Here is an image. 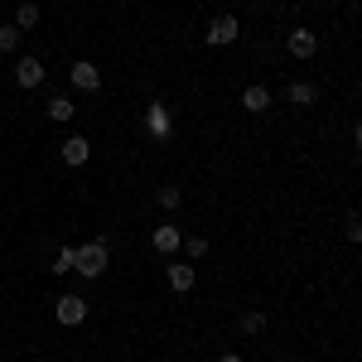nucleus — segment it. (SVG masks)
Instances as JSON below:
<instances>
[{"mask_svg":"<svg viewBox=\"0 0 362 362\" xmlns=\"http://www.w3.org/2000/svg\"><path fill=\"white\" fill-rule=\"evenodd\" d=\"M73 271H83L87 280H97L107 271V242H87V247L73 251Z\"/></svg>","mask_w":362,"mask_h":362,"instance_id":"obj_1","label":"nucleus"},{"mask_svg":"<svg viewBox=\"0 0 362 362\" xmlns=\"http://www.w3.org/2000/svg\"><path fill=\"white\" fill-rule=\"evenodd\" d=\"M54 314H58V324L73 329V324H83V319H87V300H83V295H63V300L54 305Z\"/></svg>","mask_w":362,"mask_h":362,"instance_id":"obj_2","label":"nucleus"},{"mask_svg":"<svg viewBox=\"0 0 362 362\" xmlns=\"http://www.w3.org/2000/svg\"><path fill=\"white\" fill-rule=\"evenodd\" d=\"M237 34H242L237 15H218V20L208 25V44H213V49H223V44H232V39H237Z\"/></svg>","mask_w":362,"mask_h":362,"instance_id":"obj_3","label":"nucleus"},{"mask_svg":"<svg viewBox=\"0 0 362 362\" xmlns=\"http://www.w3.org/2000/svg\"><path fill=\"white\" fill-rule=\"evenodd\" d=\"M68 78H73V87H78V92H97V87H102V68H97V63H73V73H68Z\"/></svg>","mask_w":362,"mask_h":362,"instance_id":"obj_4","label":"nucleus"},{"mask_svg":"<svg viewBox=\"0 0 362 362\" xmlns=\"http://www.w3.org/2000/svg\"><path fill=\"white\" fill-rule=\"evenodd\" d=\"M165 280H169L174 295H189V290H194V266H189V261H174V266L165 271Z\"/></svg>","mask_w":362,"mask_h":362,"instance_id":"obj_5","label":"nucleus"},{"mask_svg":"<svg viewBox=\"0 0 362 362\" xmlns=\"http://www.w3.org/2000/svg\"><path fill=\"white\" fill-rule=\"evenodd\" d=\"M285 49H290L295 58H314V49H319V39H314V29H290Z\"/></svg>","mask_w":362,"mask_h":362,"instance_id":"obj_6","label":"nucleus"},{"mask_svg":"<svg viewBox=\"0 0 362 362\" xmlns=\"http://www.w3.org/2000/svg\"><path fill=\"white\" fill-rule=\"evenodd\" d=\"M15 83L25 87V92H29V87H39V83H44V63H39V58H20V63H15Z\"/></svg>","mask_w":362,"mask_h":362,"instance_id":"obj_7","label":"nucleus"},{"mask_svg":"<svg viewBox=\"0 0 362 362\" xmlns=\"http://www.w3.org/2000/svg\"><path fill=\"white\" fill-rule=\"evenodd\" d=\"M87 155H92V140L87 136H68L63 140V165H87Z\"/></svg>","mask_w":362,"mask_h":362,"instance_id":"obj_8","label":"nucleus"},{"mask_svg":"<svg viewBox=\"0 0 362 362\" xmlns=\"http://www.w3.org/2000/svg\"><path fill=\"white\" fill-rule=\"evenodd\" d=\"M285 97H290V107H314V102H319V87L314 83H290Z\"/></svg>","mask_w":362,"mask_h":362,"instance_id":"obj_9","label":"nucleus"},{"mask_svg":"<svg viewBox=\"0 0 362 362\" xmlns=\"http://www.w3.org/2000/svg\"><path fill=\"white\" fill-rule=\"evenodd\" d=\"M150 242H155V251H165V256H169V251H179V227H174V223H160Z\"/></svg>","mask_w":362,"mask_h":362,"instance_id":"obj_10","label":"nucleus"},{"mask_svg":"<svg viewBox=\"0 0 362 362\" xmlns=\"http://www.w3.org/2000/svg\"><path fill=\"white\" fill-rule=\"evenodd\" d=\"M242 107H247V112H266V107H271V92H266L261 83L247 87V92H242Z\"/></svg>","mask_w":362,"mask_h":362,"instance_id":"obj_11","label":"nucleus"},{"mask_svg":"<svg viewBox=\"0 0 362 362\" xmlns=\"http://www.w3.org/2000/svg\"><path fill=\"white\" fill-rule=\"evenodd\" d=\"M73 112H78V107H73L68 97H49V121H73Z\"/></svg>","mask_w":362,"mask_h":362,"instance_id":"obj_12","label":"nucleus"},{"mask_svg":"<svg viewBox=\"0 0 362 362\" xmlns=\"http://www.w3.org/2000/svg\"><path fill=\"white\" fill-rule=\"evenodd\" d=\"M34 25H39V5H29V0H25V5L15 10V29H34Z\"/></svg>","mask_w":362,"mask_h":362,"instance_id":"obj_13","label":"nucleus"},{"mask_svg":"<svg viewBox=\"0 0 362 362\" xmlns=\"http://www.w3.org/2000/svg\"><path fill=\"white\" fill-rule=\"evenodd\" d=\"M15 49H20V29L0 25V54H15Z\"/></svg>","mask_w":362,"mask_h":362,"instance_id":"obj_14","label":"nucleus"},{"mask_svg":"<svg viewBox=\"0 0 362 362\" xmlns=\"http://www.w3.org/2000/svg\"><path fill=\"white\" fill-rule=\"evenodd\" d=\"M261 329H266V314H261V309L242 314V334H261Z\"/></svg>","mask_w":362,"mask_h":362,"instance_id":"obj_15","label":"nucleus"},{"mask_svg":"<svg viewBox=\"0 0 362 362\" xmlns=\"http://www.w3.org/2000/svg\"><path fill=\"white\" fill-rule=\"evenodd\" d=\"M184 256H208V237H189V242H184Z\"/></svg>","mask_w":362,"mask_h":362,"instance_id":"obj_16","label":"nucleus"},{"mask_svg":"<svg viewBox=\"0 0 362 362\" xmlns=\"http://www.w3.org/2000/svg\"><path fill=\"white\" fill-rule=\"evenodd\" d=\"M150 126H155V136H165V131H169V112H165V107L150 112Z\"/></svg>","mask_w":362,"mask_h":362,"instance_id":"obj_17","label":"nucleus"},{"mask_svg":"<svg viewBox=\"0 0 362 362\" xmlns=\"http://www.w3.org/2000/svg\"><path fill=\"white\" fill-rule=\"evenodd\" d=\"M179 189H174V184H165V189H160V208H179Z\"/></svg>","mask_w":362,"mask_h":362,"instance_id":"obj_18","label":"nucleus"},{"mask_svg":"<svg viewBox=\"0 0 362 362\" xmlns=\"http://www.w3.org/2000/svg\"><path fill=\"white\" fill-rule=\"evenodd\" d=\"M54 271H58V276H63V271H73V247H63V251H58V261H54Z\"/></svg>","mask_w":362,"mask_h":362,"instance_id":"obj_19","label":"nucleus"},{"mask_svg":"<svg viewBox=\"0 0 362 362\" xmlns=\"http://www.w3.org/2000/svg\"><path fill=\"white\" fill-rule=\"evenodd\" d=\"M223 362H242V358H237V353H227V358H223Z\"/></svg>","mask_w":362,"mask_h":362,"instance_id":"obj_20","label":"nucleus"}]
</instances>
